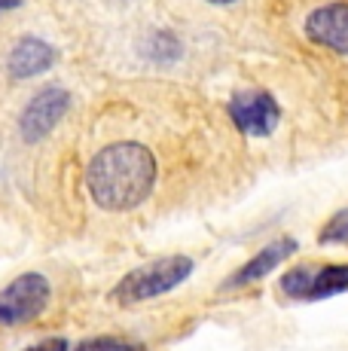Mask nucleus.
Masks as SVG:
<instances>
[{"instance_id":"obj_1","label":"nucleus","mask_w":348,"mask_h":351,"mask_svg":"<svg viewBox=\"0 0 348 351\" xmlns=\"http://www.w3.org/2000/svg\"><path fill=\"white\" fill-rule=\"evenodd\" d=\"M156 184V156L144 144L119 141L92 156L86 186L104 211H132L150 195Z\"/></svg>"},{"instance_id":"obj_2","label":"nucleus","mask_w":348,"mask_h":351,"mask_svg":"<svg viewBox=\"0 0 348 351\" xmlns=\"http://www.w3.org/2000/svg\"><path fill=\"white\" fill-rule=\"evenodd\" d=\"M192 275V260L190 256H162V260H153L147 266L129 272L116 287H113V300L132 306V302H144L153 300L159 293H169L177 285H184Z\"/></svg>"},{"instance_id":"obj_3","label":"nucleus","mask_w":348,"mask_h":351,"mask_svg":"<svg viewBox=\"0 0 348 351\" xmlns=\"http://www.w3.org/2000/svg\"><path fill=\"white\" fill-rule=\"evenodd\" d=\"M49 302V281L40 272H25L16 281H10L0 290V324L16 327V324L34 321Z\"/></svg>"},{"instance_id":"obj_4","label":"nucleus","mask_w":348,"mask_h":351,"mask_svg":"<svg viewBox=\"0 0 348 351\" xmlns=\"http://www.w3.org/2000/svg\"><path fill=\"white\" fill-rule=\"evenodd\" d=\"M229 119L236 123V128L247 138H266L278 128L281 110L275 104V98L263 89H242L229 98Z\"/></svg>"},{"instance_id":"obj_5","label":"nucleus","mask_w":348,"mask_h":351,"mask_svg":"<svg viewBox=\"0 0 348 351\" xmlns=\"http://www.w3.org/2000/svg\"><path fill=\"white\" fill-rule=\"evenodd\" d=\"M68 107H71V92L68 89H62V86H46V89H40L37 95L28 101V107L22 110V119H18V132H22V138L28 141V144L43 141L52 128L62 123V117L68 113Z\"/></svg>"},{"instance_id":"obj_6","label":"nucleus","mask_w":348,"mask_h":351,"mask_svg":"<svg viewBox=\"0 0 348 351\" xmlns=\"http://www.w3.org/2000/svg\"><path fill=\"white\" fill-rule=\"evenodd\" d=\"M306 34L312 43L348 56V3H327L306 19Z\"/></svg>"},{"instance_id":"obj_7","label":"nucleus","mask_w":348,"mask_h":351,"mask_svg":"<svg viewBox=\"0 0 348 351\" xmlns=\"http://www.w3.org/2000/svg\"><path fill=\"white\" fill-rule=\"evenodd\" d=\"M297 251H299L297 239H275L272 245H266L257 256H251V260H247L245 266L238 269V272L232 275L229 281H226V287H245V285H253V281L266 278V275H269L272 269L278 266V263L290 260Z\"/></svg>"},{"instance_id":"obj_8","label":"nucleus","mask_w":348,"mask_h":351,"mask_svg":"<svg viewBox=\"0 0 348 351\" xmlns=\"http://www.w3.org/2000/svg\"><path fill=\"white\" fill-rule=\"evenodd\" d=\"M55 64V49H52L46 40L40 37H25L12 46L10 58H6V67L16 80H28L37 77V73H46Z\"/></svg>"},{"instance_id":"obj_9","label":"nucleus","mask_w":348,"mask_h":351,"mask_svg":"<svg viewBox=\"0 0 348 351\" xmlns=\"http://www.w3.org/2000/svg\"><path fill=\"white\" fill-rule=\"evenodd\" d=\"M348 290V266H327L318 275H312V285L306 300H327V296H336Z\"/></svg>"},{"instance_id":"obj_10","label":"nucleus","mask_w":348,"mask_h":351,"mask_svg":"<svg viewBox=\"0 0 348 351\" xmlns=\"http://www.w3.org/2000/svg\"><path fill=\"white\" fill-rule=\"evenodd\" d=\"M321 245H345L348 247V208L336 211L330 220L324 223V229L318 232Z\"/></svg>"},{"instance_id":"obj_11","label":"nucleus","mask_w":348,"mask_h":351,"mask_svg":"<svg viewBox=\"0 0 348 351\" xmlns=\"http://www.w3.org/2000/svg\"><path fill=\"white\" fill-rule=\"evenodd\" d=\"M309 285H312V272L306 266L290 269V272L281 278V290H284L287 296H303V300H306V293H309Z\"/></svg>"},{"instance_id":"obj_12","label":"nucleus","mask_w":348,"mask_h":351,"mask_svg":"<svg viewBox=\"0 0 348 351\" xmlns=\"http://www.w3.org/2000/svg\"><path fill=\"white\" fill-rule=\"evenodd\" d=\"M73 351H144V346H135V342H123L116 336H98V339H86L79 342Z\"/></svg>"},{"instance_id":"obj_13","label":"nucleus","mask_w":348,"mask_h":351,"mask_svg":"<svg viewBox=\"0 0 348 351\" xmlns=\"http://www.w3.org/2000/svg\"><path fill=\"white\" fill-rule=\"evenodd\" d=\"M28 351H71V346H68V339H46Z\"/></svg>"},{"instance_id":"obj_14","label":"nucleus","mask_w":348,"mask_h":351,"mask_svg":"<svg viewBox=\"0 0 348 351\" xmlns=\"http://www.w3.org/2000/svg\"><path fill=\"white\" fill-rule=\"evenodd\" d=\"M16 6H22V0H0V12L16 10Z\"/></svg>"},{"instance_id":"obj_15","label":"nucleus","mask_w":348,"mask_h":351,"mask_svg":"<svg viewBox=\"0 0 348 351\" xmlns=\"http://www.w3.org/2000/svg\"><path fill=\"white\" fill-rule=\"evenodd\" d=\"M208 3H214V6H226V3H236V0H208Z\"/></svg>"}]
</instances>
